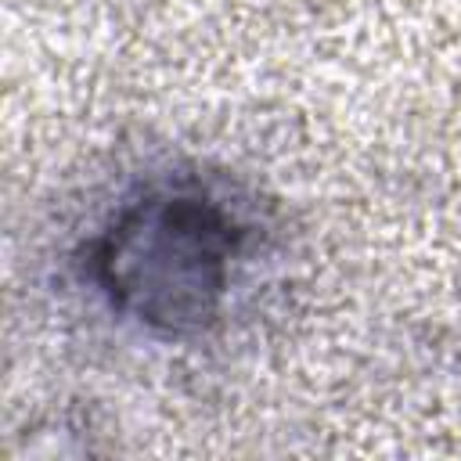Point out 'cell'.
Instances as JSON below:
<instances>
[{"label": "cell", "instance_id": "6da1fadb", "mask_svg": "<svg viewBox=\"0 0 461 461\" xmlns=\"http://www.w3.org/2000/svg\"><path fill=\"white\" fill-rule=\"evenodd\" d=\"M241 223L205 191H151L130 202L94 245L112 306L162 331L205 328L230 281Z\"/></svg>", "mask_w": 461, "mask_h": 461}]
</instances>
